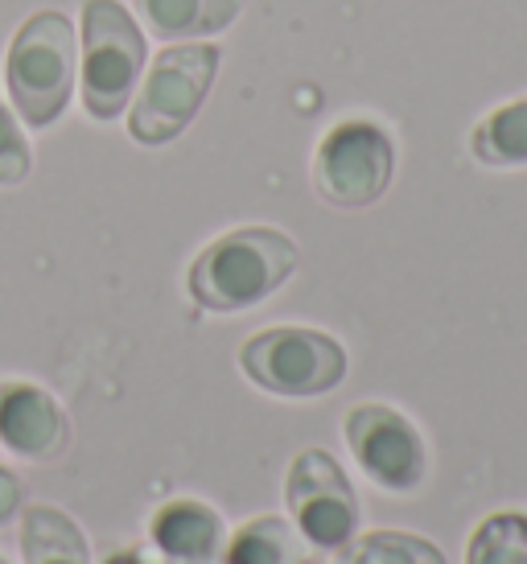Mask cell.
<instances>
[{"instance_id": "1", "label": "cell", "mask_w": 527, "mask_h": 564, "mask_svg": "<svg viewBox=\"0 0 527 564\" xmlns=\"http://www.w3.org/2000/svg\"><path fill=\"white\" fill-rule=\"evenodd\" d=\"M301 264V248L280 227H232L202 243L186 268V297L198 314H248L264 301H272L293 281Z\"/></svg>"}, {"instance_id": "2", "label": "cell", "mask_w": 527, "mask_h": 564, "mask_svg": "<svg viewBox=\"0 0 527 564\" xmlns=\"http://www.w3.org/2000/svg\"><path fill=\"white\" fill-rule=\"evenodd\" d=\"M9 104L25 128H54L78 91V30L58 9L30 13L4 50Z\"/></svg>"}, {"instance_id": "3", "label": "cell", "mask_w": 527, "mask_h": 564, "mask_svg": "<svg viewBox=\"0 0 527 564\" xmlns=\"http://www.w3.org/2000/svg\"><path fill=\"white\" fill-rule=\"evenodd\" d=\"M218 66L223 50L215 42H165L153 63H144L137 95L128 104V137L144 149L178 141L198 120L218 79Z\"/></svg>"}, {"instance_id": "4", "label": "cell", "mask_w": 527, "mask_h": 564, "mask_svg": "<svg viewBox=\"0 0 527 564\" xmlns=\"http://www.w3.org/2000/svg\"><path fill=\"white\" fill-rule=\"evenodd\" d=\"M239 371L251 388L277 400H322L338 392L351 355L346 346L318 326H268L239 343Z\"/></svg>"}, {"instance_id": "5", "label": "cell", "mask_w": 527, "mask_h": 564, "mask_svg": "<svg viewBox=\"0 0 527 564\" xmlns=\"http://www.w3.org/2000/svg\"><path fill=\"white\" fill-rule=\"evenodd\" d=\"M78 37H83V111L95 124H111L128 111L149 63L144 25L120 0H83Z\"/></svg>"}, {"instance_id": "6", "label": "cell", "mask_w": 527, "mask_h": 564, "mask_svg": "<svg viewBox=\"0 0 527 564\" xmlns=\"http://www.w3.org/2000/svg\"><path fill=\"white\" fill-rule=\"evenodd\" d=\"M313 194L334 210H367L391 189L396 137L372 116H342L322 132L310 161Z\"/></svg>"}, {"instance_id": "7", "label": "cell", "mask_w": 527, "mask_h": 564, "mask_svg": "<svg viewBox=\"0 0 527 564\" xmlns=\"http://www.w3.org/2000/svg\"><path fill=\"white\" fill-rule=\"evenodd\" d=\"M342 441L355 457L358 474L384 495L408 499L429 482V441L420 424L388 400H358L346 408Z\"/></svg>"}, {"instance_id": "8", "label": "cell", "mask_w": 527, "mask_h": 564, "mask_svg": "<svg viewBox=\"0 0 527 564\" xmlns=\"http://www.w3.org/2000/svg\"><path fill=\"white\" fill-rule=\"evenodd\" d=\"M284 516L293 519L301 540L318 552H338L346 540H355L363 523V502L355 482L338 466V457L310 445L289 462Z\"/></svg>"}, {"instance_id": "9", "label": "cell", "mask_w": 527, "mask_h": 564, "mask_svg": "<svg viewBox=\"0 0 527 564\" xmlns=\"http://www.w3.org/2000/svg\"><path fill=\"white\" fill-rule=\"evenodd\" d=\"M71 412L33 379H0V449L30 466H58L71 454Z\"/></svg>"}, {"instance_id": "10", "label": "cell", "mask_w": 527, "mask_h": 564, "mask_svg": "<svg viewBox=\"0 0 527 564\" xmlns=\"http://www.w3.org/2000/svg\"><path fill=\"white\" fill-rule=\"evenodd\" d=\"M227 519L215 502L178 495L149 516V544L170 564H218L227 549Z\"/></svg>"}, {"instance_id": "11", "label": "cell", "mask_w": 527, "mask_h": 564, "mask_svg": "<svg viewBox=\"0 0 527 564\" xmlns=\"http://www.w3.org/2000/svg\"><path fill=\"white\" fill-rule=\"evenodd\" d=\"M21 564H95L92 540L58 502H25L17 519Z\"/></svg>"}, {"instance_id": "12", "label": "cell", "mask_w": 527, "mask_h": 564, "mask_svg": "<svg viewBox=\"0 0 527 564\" xmlns=\"http://www.w3.org/2000/svg\"><path fill=\"white\" fill-rule=\"evenodd\" d=\"M137 13L161 42H211L232 30L244 0H137Z\"/></svg>"}, {"instance_id": "13", "label": "cell", "mask_w": 527, "mask_h": 564, "mask_svg": "<svg viewBox=\"0 0 527 564\" xmlns=\"http://www.w3.org/2000/svg\"><path fill=\"white\" fill-rule=\"evenodd\" d=\"M305 540L293 528L289 516L264 511L244 519L235 532H227V549L218 564H297L305 556Z\"/></svg>"}, {"instance_id": "14", "label": "cell", "mask_w": 527, "mask_h": 564, "mask_svg": "<svg viewBox=\"0 0 527 564\" xmlns=\"http://www.w3.org/2000/svg\"><path fill=\"white\" fill-rule=\"evenodd\" d=\"M470 158L486 170H527V95L491 108L470 128Z\"/></svg>"}, {"instance_id": "15", "label": "cell", "mask_w": 527, "mask_h": 564, "mask_svg": "<svg viewBox=\"0 0 527 564\" xmlns=\"http://www.w3.org/2000/svg\"><path fill=\"white\" fill-rule=\"evenodd\" d=\"M334 564H450L429 535L400 532V528H375L346 540L338 552H330Z\"/></svg>"}, {"instance_id": "16", "label": "cell", "mask_w": 527, "mask_h": 564, "mask_svg": "<svg viewBox=\"0 0 527 564\" xmlns=\"http://www.w3.org/2000/svg\"><path fill=\"white\" fill-rule=\"evenodd\" d=\"M465 564H527V511L503 507L478 519L465 540Z\"/></svg>"}, {"instance_id": "17", "label": "cell", "mask_w": 527, "mask_h": 564, "mask_svg": "<svg viewBox=\"0 0 527 564\" xmlns=\"http://www.w3.org/2000/svg\"><path fill=\"white\" fill-rule=\"evenodd\" d=\"M33 173V144L9 99H0V189L25 186Z\"/></svg>"}, {"instance_id": "18", "label": "cell", "mask_w": 527, "mask_h": 564, "mask_svg": "<svg viewBox=\"0 0 527 564\" xmlns=\"http://www.w3.org/2000/svg\"><path fill=\"white\" fill-rule=\"evenodd\" d=\"M25 511V478L0 462V528H13Z\"/></svg>"}, {"instance_id": "19", "label": "cell", "mask_w": 527, "mask_h": 564, "mask_svg": "<svg viewBox=\"0 0 527 564\" xmlns=\"http://www.w3.org/2000/svg\"><path fill=\"white\" fill-rule=\"evenodd\" d=\"M99 564H170L161 552L149 544V540H125L99 556Z\"/></svg>"}, {"instance_id": "20", "label": "cell", "mask_w": 527, "mask_h": 564, "mask_svg": "<svg viewBox=\"0 0 527 564\" xmlns=\"http://www.w3.org/2000/svg\"><path fill=\"white\" fill-rule=\"evenodd\" d=\"M297 564H326V561H318V556H310V552H305V556H301Z\"/></svg>"}, {"instance_id": "21", "label": "cell", "mask_w": 527, "mask_h": 564, "mask_svg": "<svg viewBox=\"0 0 527 564\" xmlns=\"http://www.w3.org/2000/svg\"><path fill=\"white\" fill-rule=\"evenodd\" d=\"M0 564H13V561H9V556H4V552H0Z\"/></svg>"}]
</instances>
